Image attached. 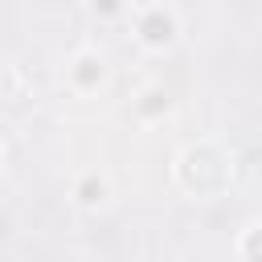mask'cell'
Listing matches in <instances>:
<instances>
[{
    "mask_svg": "<svg viewBox=\"0 0 262 262\" xmlns=\"http://www.w3.org/2000/svg\"><path fill=\"white\" fill-rule=\"evenodd\" d=\"M94 4H98L102 12H115V8H119V0H94Z\"/></svg>",
    "mask_w": 262,
    "mask_h": 262,
    "instance_id": "5b68a950",
    "label": "cell"
},
{
    "mask_svg": "<svg viewBox=\"0 0 262 262\" xmlns=\"http://www.w3.org/2000/svg\"><path fill=\"white\" fill-rule=\"evenodd\" d=\"M98 192H102V188H98L94 180H86V184H82V201H98Z\"/></svg>",
    "mask_w": 262,
    "mask_h": 262,
    "instance_id": "277c9868",
    "label": "cell"
},
{
    "mask_svg": "<svg viewBox=\"0 0 262 262\" xmlns=\"http://www.w3.org/2000/svg\"><path fill=\"white\" fill-rule=\"evenodd\" d=\"M139 33H143L147 45H164V41H172V20H168L164 12H151V16H143Z\"/></svg>",
    "mask_w": 262,
    "mask_h": 262,
    "instance_id": "6da1fadb",
    "label": "cell"
},
{
    "mask_svg": "<svg viewBox=\"0 0 262 262\" xmlns=\"http://www.w3.org/2000/svg\"><path fill=\"white\" fill-rule=\"evenodd\" d=\"M78 78H82V82L90 86V82L98 78V61H82V70H78Z\"/></svg>",
    "mask_w": 262,
    "mask_h": 262,
    "instance_id": "7a4b0ae2",
    "label": "cell"
},
{
    "mask_svg": "<svg viewBox=\"0 0 262 262\" xmlns=\"http://www.w3.org/2000/svg\"><path fill=\"white\" fill-rule=\"evenodd\" d=\"M246 254H250V258H262V229H258V233L246 242Z\"/></svg>",
    "mask_w": 262,
    "mask_h": 262,
    "instance_id": "3957f363",
    "label": "cell"
}]
</instances>
